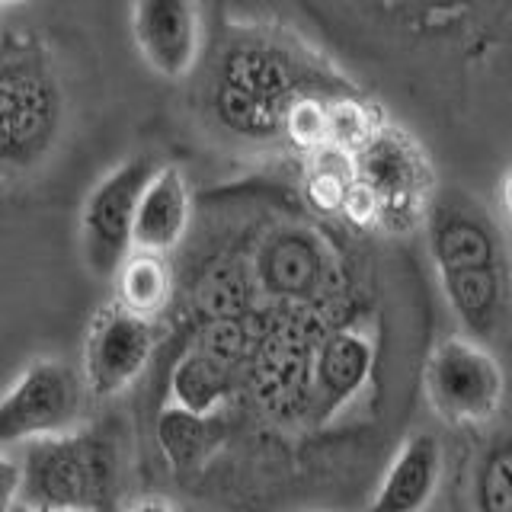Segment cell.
Returning <instances> with one entry per match:
<instances>
[{
    "mask_svg": "<svg viewBox=\"0 0 512 512\" xmlns=\"http://www.w3.org/2000/svg\"><path fill=\"white\" fill-rule=\"evenodd\" d=\"M189 218H192V196L183 170L173 164L157 167L138 205L135 250L167 256L186 237Z\"/></svg>",
    "mask_w": 512,
    "mask_h": 512,
    "instance_id": "obj_12",
    "label": "cell"
},
{
    "mask_svg": "<svg viewBox=\"0 0 512 512\" xmlns=\"http://www.w3.org/2000/svg\"><path fill=\"white\" fill-rule=\"evenodd\" d=\"M474 512H512V436L484 448L474 468Z\"/></svg>",
    "mask_w": 512,
    "mask_h": 512,
    "instance_id": "obj_17",
    "label": "cell"
},
{
    "mask_svg": "<svg viewBox=\"0 0 512 512\" xmlns=\"http://www.w3.org/2000/svg\"><path fill=\"white\" fill-rule=\"evenodd\" d=\"M4 160L7 167L26 170L48 154L61 122V93L45 55L29 39H7L4 71Z\"/></svg>",
    "mask_w": 512,
    "mask_h": 512,
    "instance_id": "obj_3",
    "label": "cell"
},
{
    "mask_svg": "<svg viewBox=\"0 0 512 512\" xmlns=\"http://www.w3.org/2000/svg\"><path fill=\"white\" fill-rule=\"evenodd\" d=\"M352 176L372 196L378 221L413 218L429 199V167L416 144L397 128L378 125L352 151Z\"/></svg>",
    "mask_w": 512,
    "mask_h": 512,
    "instance_id": "obj_7",
    "label": "cell"
},
{
    "mask_svg": "<svg viewBox=\"0 0 512 512\" xmlns=\"http://www.w3.org/2000/svg\"><path fill=\"white\" fill-rule=\"evenodd\" d=\"M263 285L279 298H308L324 276L320 256L301 234H282L260 256Z\"/></svg>",
    "mask_w": 512,
    "mask_h": 512,
    "instance_id": "obj_13",
    "label": "cell"
},
{
    "mask_svg": "<svg viewBox=\"0 0 512 512\" xmlns=\"http://www.w3.org/2000/svg\"><path fill=\"white\" fill-rule=\"evenodd\" d=\"M426 397L445 423H487L503 407L506 378L493 352L474 336H448L426 359Z\"/></svg>",
    "mask_w": 512,
    "mask_h": 512,
    "instance_id": "obj_4",
    "label": "cell"
},
{
    "mask_svg": "<svg viewBox=\"0 0 512 512\" xmlns=\"http://www.w3.org/2000/svg\"><path fill=\"white\" fill-rule=\"evenodd\" d=\"M154 173L157 164L151 157L122 160L87 196L84 215H80V237H84V256L93 276L116 279L122 263L132 256L138 205Z\"/></svg>",
    "mask_w": 512,
    "mask_h": 512,
    "instance_id": "obj_6",
    "label": "cell"
},
{
    "mask_svg": "<svg viewBox=\"0 0 512 512\" xmlns=\"http://www.w3.org/2000/svg\"><path fill=\"white\" fill-rule=\"evenodd\" d=\"M157 445L164 458L173 464L176 471L199 468V464L215 452L221 439L215 416L192 413L180 404H167L157 413Z\"/></svg>",
    "mask_w": 512,
    "mask_h": 512,
    "instance_id": "obj_14",
    "label": "cell"
},
{
    "mask_svg": "<svg viewBox=\"0 0 512 512\" xmlns=\"http://www.w3.org/2000/svg\"><path fill=\"white\" fill-rule=\"evenodd\" d=\"M4 4H7V7H10V4H16V0H4Z\"/></svg>",
    "mask_w": 512,
    "mask_h": 512,
    "instance_id": "obj_21",
    "label": "cell"
},
{
    "mask_svg": "<svg viewBox=\"0 0 512 512\" xmlns=\"http://www.w3.org/2000/svg\"><path fill=\"white\" fill-rule=\"evenodd\" d=\"M442 480V445L429 432L410 436L394 455L378 493L362 512H423Z\"/></svg>",
    "mask_w": 512,
    "mask_h": 512,
    "instance_id": "obj_10",
    "label": "cell"
},
{
    "mask_svg": "<svg viewBox=\"0 0 512 512\" xmlns=\"http://www.w3.org/2000/svg\"><path fill=\"white\" fill-rule=\"evenodd\" d=\"M375 368V346L359 330L330 333L314 365V404L320 423L340 413L362 391Z\"/></svg>",
    "mask_w": 512,
    "mask_h": 512,
    "instance_id": "obj_11",
    "label": "cell"
},
{
    "mask_svg": "<svg viewBox=\"0 0 512 512\" xmlns=\"http://www.w3.org/2000/svg\"><path fill=\"white\" fill-rule=\"evenodd\" d=\"M125 512H180V509H176L170 500H164V496H151V500H141Z\"/></svg>",
    "mask_w": 512,
    "mask_h": 512,
    "instance_id": "obj_18",
    "label": "cell"
},
{
    "mask_svg": "<svg viewBox=\"0 0 512 512\" xmlns=\"http://www.w3.org/2000/svg\"><path fill=\"white\" fill-rule=\"evenodd\" d=\"M503 208H506V215L512 218V173L503 180Z\"/></svg>",
    "mask_w": 512,
    "mask_h": 512,
    "instance_id": "obj_19",
    "label": "cell"
},
{
    "mask_svg": "<svg viewBox=\"0 0 512 512\" xmlns=\"http://www.w3.org/2000/svg\"><path fill=\"white\" fill-rule=\"evenodd\" d=\"M429 250L448 308L474 340H490L506 314L509 272L493 218L464 192H442L429 208Z\"/></svg>",
    "mask_w": 512,
    "mask_h": 512,
    "instance_id": "obj_1",
    "label": "cell"
},
{
    "mask_svg": "<svg viewBox=\"0 0 512 512\" xmlns=\"http://www.w3.org/2000/svg\"><path fill=\"white\" fill-rule=\"evenodd\" d=\"M87 381L58 359H39L10 384L0 404V442L16 448L32 439L80 429L87 410Z\"/></svg>",
    "mask_w": 512,
    "mask_h": 512,
    "instance_id": "obj_5",
    "label": "cell"
},
{
    "mask_svg": "<svg viewBox=\"0 0 512 512\" xmlns=\"http://www.w3.org/2000/svg\"><path fill=\"white\" fill-rule=\"evenodd\" d=\"M7 512H45V509H26V506H10Z\"/></svg>",
    "mask_w": 512,
    "mask_h": 512,
    "instance_id": "obj_20",
    "label": "cell"
},
{
    "mask_svg": "<svg viewBox=\"0 0 512 512\" xmlns=\"http://www.w3.org/2000/svg\"><path fill=\"white\" fill-rule=\"evenodd\" d=\"M116 448L93 429L4 448V496L10 506L45 512H109L116 500Z\"/></svg>",
    "mask_w": 512,
    "mask_h": 512,
    "instance_id": "obj_2",
    "label": "cell"
},
{
    "mask_svg": "<svg viewBox=\"0 0 512 512\" xmlns=\"http://www.w3.org/2000/svg\"><path fill=\"white\" fill-rule=\"evenodd\" d=\"M170 394V404H180L202 416H215L231 400V375L208 352H189L173 368Z\"/></svg>",
    "mask_w": 512,
    "mask_h": 512,
    "instance_id": "obj_16",
    "label": "cell"
},
{
    "mask_svg": "<svg viewBox=\"0 0 512 512\" xmlns=\"http://www.w3.org/2000/svg\"><path fill=\"white\" fill-rule=\"evenodd\" d=\"M132 32L144 64L180 80L196 68L202 48L199 0H132Z\"/></svg>",
    "mask_w": 512,
    "mask_h": 512,
    "instance_id": "obj_9",
    "label": "cell"
},
{
    "mask_svg": "<svg viewBox=\"0 0 512 512\" xmlns=\"http://www.w3.org/2000/svg\"><path fill=\"white\" fill-rule=\"evenodd\" d=\"M173 295V272L164 253L132 250L116 276V301L141 317H157Z\"/></svg>",
    "mask_w": 512,
    "mask_h": 512,
    "instance_id": "obj_15",
    "label": "cell"
},
{
    "mask_svg": "<svg viewBox=\"0 0 512 512\" xmlns=\"http://www.w3.org/2000/svg\"><path fill=\"white\" fill-rule=\"evenodd\" d=\"M154 320L122 308L119 301L96 311L84 346V381L93 397H116L154 356Z\"/></svg>",
    "mask_w": 512,
    "mask_h": 512,
    "instance_id": "obj_8",
    "label": "cell"
}]
</instances>
